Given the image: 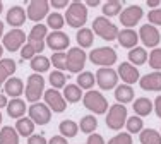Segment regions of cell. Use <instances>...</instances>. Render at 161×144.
Listing matches in <instances>:
<instances>
[{
  "label": "cell",
  "instance_id": "1",
  "mask_svg": "<svg viewBox=\"0 0 161 144\" xmlns=\"http://www.w3.org/2000/svg\"><path fill=\"white\" fill-rule=\"evenodd\" d=\"M65 22H67L70 28L75 29H82L84 24L87 21V7L84 5L82 2L75 0V2H70V5L67 7V14H65Z\"/></svg>",
  "mask_w": 161,
  "mask_h": 144
},
{
  "label": "cell",
  "instance_id": "2",
  "mask_svg": "<svg viewBox=\"0 0 161 144\" xmlns=\"http://www.w3.org/2000/svg\"><path fill=\"white\" fill-rule=\"evenodd\" d=\"M26 100L31 103H38L40 98L45 94V79L41 74H31L26 81Z\"/></svg>",
  "mask_w": 161,
  "mask_h": 144
},
{
  "label": "cell",
  "instance_id": "3",
  "mask_svg": "<svg viewBox=\"0 0 161 144\" xmlns=\"http://www.w3.org/2000/svg\"><path fill=\"white\" fill-rule=\"evenodd\" d=\"M93 29H94V33H96L99 38H103L105 41H113V40H117V36H118L117 26L105 16H99V17L94 19Z\"/></svg>",
  "mask_w": 161,
  "mask_h": 144
},
{
  "label": "cell",
  "instance_id": "4",
  "mask_svg": "<svg viewBox=\"0 0 161 144\" xmlns=\"http://www.w3.org/2000/svg\"><path fill=\"white\" fill-rule=\"evenodd\" d=\"M82 103L89 112H94L96 115H101V113L108 112V101H106V98L99 91H93V89L87 91L82 96Z\"/></svg>",
  "mask_w": 161,
  "mask_h": 144
},
{
  "label": "cell",
  "instance_id": "5",
  "mask_svg": "<svg viewBox=\"0 0 161 144\" xmlns=\"http://www.w3.org/2000/svg\"><path fill=\"white\" fill-rule=\"evenodd\" d=\"M89 60L94 65H99V67H112L117 62V52L112 47H99L91 50Z\"/></svg>",
  "mask_w": 161,
  "mask_h": 144
},
{
  "label": "cell",
  "instance_id": "6",
  "mask_svg": "<svg viewBox=\"0 0 161 144\" xmlns=\"http://www.w3.org/2000/svg\"><path fill=\"white\" fill-rule=\"evenodd\" d=\"M127 108L120 103H115L110 107V112L106 115V127L112 130H120L127 122Z\"/></svg>",
  "mask_w": 161,
  "mask_h": 144
},
{
  "label": "cell",
  "instance_id": "7",
  "mask_svg": "<svg viewBox=\"0 0 161 144\" xmlns=\"http://www.w3.org/2000/svg\"><path fill=\"white\" fill-rule=\"evenodd\" d=\"M47 36H48V28L45 24H34L29 31V36H28V43L31 45L36 52V55H41V52L45 50V41H47Z\"/></svg>",
  "mask_w": 161,
  "mask_h": 144
},
{
  "label": "cell",
  "instance_id": "8",
  "mask_svg": "<svg viewBox=\"0 0 161 144\" xmlns=\"http://www.w3.org/2000/svg\"><path fill=\"white\" fill-rule=\"evenodd\" d=\"M96 82L103 91H110L117 88L118 82V74L117 70H113L112 67H101L96 70Z\"/></svg>",
  "mask_w": 161,
  "mask_h": 144
},
{
  "label": "cell",
  "instance_id": "9",
  "mask_svg": "<svg viewBox=\"0 0 161 144\" xmlns=\"http://www.w3.org/2000/svg\"><path fill=\"white\" fill-rule=\"evenodd\" d=\"M86 58H87V55L84 53L82 48L74 47L67 52V64H65V67H67V70L74 72V74L80 72L84 69V65H86Z\"/></svg>",
  "mask_w": 161,
  "mask_h": 144
},
{
  "label": "cell",
  "instance_id": "10",
  "mask_svg": "<svg viewBox=\"0 0 161 144\" xmlns=\"http://www.w3.org/2000/svg\"><path fill=\"white\" fill-rule=\"evenodd\" d=\"M29 119L34 122V125H47L52 120V110H50L45 103H33L29 107Z\"/></svg>",
  "mask_w": 161,
  "mask_h": 144
},
{
  "label": "cell",
  "instance_id": "11",
  "mask_svg": "<svg viewBox=\"0 0 161 144\" xmlns=\"http://www.w3.org/2000/svg\"><path fill=\"white\" fill-rule=\"evenodd\" d=\"M48 10H50V2L48 0H31L28 5V17L34 21L36 24H40V21L43 17H48Z\"/></svg>",
  "mask_w": 161,
  "mask_h": 144
},
{
  "label": "cell",
  "instance_id": "12",
  "mask_svg": "<svg viewBox=\"0 0 161 144\" xmlns=\"http://www.w3.org/2000/svg\"><path fill=\"white\" fill-rule=\"evenodd\" d=\"M45 105L55 113H62L67 108V101L64 100V94L58 93V89H47L45 91Z\"/></svg>",
  "mask_w": 161,
  "mask_h": 144
},
{
  "label": "cell",
  "instance_id": "13",
  "mask_svg": "<svg viewBox=\"0 0 161 144\" xmlns=\"http://www.w3.org/2000/svg\"><path fill=\"white\" fill-rule=\"evenodd\" d=\"M26 45V33L22 29H10L3 36V48L9 52H17Z\"/></svg>",
  "mask_w": 161,
  "mask_h": 144
},
{
  "label": "cell",
  "instance_id": "14",
  "mask_svg": "<svg viewBox=\"0 0 161 144\" xmlns=\"http://www.w3.org/2000/svg\"><path fill=\"white\" fill-rule=\"evenodd\" d=\"M139 38H141V41H142L147 48H153V50H154V48L159 45L161 35H159L158 29H156V26H153V24H149V22H147V24L141 26Z\"/></svg>",
  "mask_w": 161,
  "mask_h": 144
},
{
  "label": "cell",
  "instance_id": "15",
  "mask_svg": "<svg viewBox=\"0 0 161 144\" xmlns=\"http://www.w3.org/2000/svg\"><path fill=\"white\" fill-rule=\"evenodd\" d=\"M142 16H144V10L141 5H129L127 9L122 10V14L118 17H120V22L125 28H132L142 19Z\"/></svg>",
  "mask_w": 161,
  "mask_h": 144
},
{
  "label": "cell",
  "instance_id": "16",
  "mask_svg": "<svg viewBox=\"0 0 161 144\" xmlns=\"http://www.w3.org/2000/svg\"><path fill=\"white\" fill-rule=\"evenodd\" d=\"M45 43L57 53V52H64L65 48L70 45V40H69V36L65 35L64 31H53L47 36V41H45Z\"/></svg>",
  "mask_w": 161,
  "mask_h": 144
},
{
  "label": "cell",
  "instance_id": "17",
  "mask_svg": "<svg viewBox=\"0 0 161 144\" xmlns=\"http://www.w3.org/2000/svg\"><path fill=\"white\" fill-rule=\"evenodd\" d=\"M118 72L117 74L122 77V81L125 82V84H134V82H137L141 79V75H139V70H137V67L136 65H132V64H129V62H122L120 65H118Z\"/></svg>",
  "mask_w": 161,
  "mask_h": 144
},
{
  "label": "cell",
  "instance_id": "18",
  "mask_svg": "<svg viewBox=\"0 0 161 144\" xmlns=\"http://www.w3.org/2000/svg\"><path fill=\"white\" fill-rule=\"evenodd\" d=\"M5 21L9 22L12 28H16V29L21 28V26L26 22V10L22 9L21 5H12L9 10H7Z\"/></svg>",
  "mask_w": 161,
  "mask_h": 144
},
{
  "label": "cell",
  "instance_id": "19",
  "mask_svg": "<svg viewBox=\"0 0 161 144\" xmlns=\"http://www.w3.org/2000/svg\"><path fill=\"white\" fill-rule=\"evenodd\" d=\"M139 84L144 91H161V72H151L139 79Z\"/></svg>",
  "mask_w": 161,
  "mask_h": 144
},
{
  "label": "cell",
  "instance_id": "20",
  "mask_svg": "<svg viewBox=\"0 0 161 144\" xmlns=\"http://www.w3.org/2000/svg\"><path fill=\"white\" fill-rule=\"evenodd\" d=\"M118 43L122 45L124 48H136L137 47V41H139V35H137L134 29H122L118 31V36H117Z\"/></svg>",
  "mask_w": 161,
  "mask_h": 144
},
{
  "label": "cell",
  "instance_id": "21",
  "mask_svg": "<svg viewBox=\"0 0 161 144\" xmlns=\"http://www.w3.org/2000/svg\"><path fill=\"white\" fill-rule=\"evenodd\" d=\"M3 89H5L7 96H12V100H14V98H19L24 93V82L19 77H10V79H7V82L3 84Z\"/></svg>",
  "mask_w": 161,
  "mask_h": 144
},
{
  "label": "cell",
  "instance_id": "22",
  "mask_svg": "<svg viewBox=\"0 0 161 144\" xmlns=\"http://www.w3.org/2000/svg\"><path fill=\"white\" fill-rule=\"evenodd\" d=\"M7 113H9L10 119H22L26 113V103L24 100H21V98H14V100L9 101V105H7Z\"/></svg>",
  "mask_w": 161,
  "mask_h": 144
},
{
  "label": "cell",
  "instance_id": "23",
  "mask_svg": "<svg viewBox=\"0 0 161 144\" xmlns=\"http://www.w3.org/2000/svg\"><path fill=\"white\" fill-rule=\"evenodd\" d=\"M16 72V62L12 58H2L0 60V86H3L7 82V79L12 77V74Z\"/></svg>",
  "mask_w": 161,
  "mask_h": 144
},
{
  "label": "cell",
  "instance_id": "24",
  "mask_svg": "<svg viewBox=\"0 0 161 144\" xmlns=\"http://www.w3.org/2000/svg\"><path fill=\"white\" fill-rule=\"evenodd\" d=\"M34 122L29 117H22V119H19L17 122H16V130H17V134H19V137H31L33 136V132H34Z\"/></svg>",
  "mask_w": 161,
  "mask_h": 144
},
{
  "label": "cell",
  "instance_id": "25",
  "mask_svg": "<svg viewBox=\"0 0 161 144\" xmlns=\"http://www.w3.org/2000/svg\"><path fill=\"white\" fill-rule=\"evenodd\" d=\"M115 98L120 105H125V103H130L134 100V89L132 86L129 84H118L115 88Z\"/></svg>",
  "mask_w": 161,
  "mask_h": 144
},
{
  "label": "cell",
  "instance_id": "26",
  "mask_svg": "<svg viewBox=\"0 0 161 144\" xmlns=\"http://www.w3.org/2000/svg\"><path fill=\"white\" fill-rule=\"evenodd\" d=\"M129 64H132V65H142V64L147 62V58H149V55H147V52H146V48L142 47H136V48H132V50L129 52Z\"/></svg>",
  "mask_w": 161,
  "mask_h": 144
},
{
  "label": "cell",
  "instance_id": "27",
  "mask_svg": "<svg viewBox=\"0 0 161 144\" xmlns=\"http://www.w3.org/2000/svg\"><path fill=\"white\" fill-rule=\"evenodd\" d=\"M153 103L149 98H137L134 101V112H136L137 117H147L149 113L153 112Z\"/></svg>",
  "mask_w": 161,
  "mask_h": 144
},
{
  "label": "cell",
  "instance_id": "28",
  "mask_svg": "<svg viewBox=\"0 0 161 144\" xmlns=\"http://www.w3.org/2000/svg\"><path fill=\"white\" fill-rule=\"evenodd\" d=\"M0 144H19V134L14 127H2L0 129Z\"/></svg>",
  "mask_w": 161,
  "mask_h": 144
},
{
  "label": "cell",
  "instance_id": "29",
  "mask_svg": "<svg viewBox=\"0 0 161 144\" xmlns=\"http://www.w3.org/2000/svg\"><path fill=\"white\" fill-rule=\"evenodd\" d=\"M60 134H62V137L65 139H70V137H75L79 132V124H75L74 120H62L60 122Z\"/></svg>",
  "mask_w": 161,
  "mask_h": 144
},
{
  "label": "cell",
  "instance_id": "30",
  "mask_svg": "<svg viewBox=\"0 0 161 144\" xmlns=\"http://www.w3.org/2000/svg\"><path fill=\"white\" fill-rule=\"evenodd\" d=\"M82 98V91L77 84H67L64 88V100L67 103H77Z\"/></svg>",
  "mask_w": 161,
  "mask_h": 144
},
{
  "label": "cell",
  "instance_id": "31",
  "mask_svg": "<svg viewBox=\"0 0 161 144\" xmlns=\"http://www.w3.org/2000/svg\"><path fill=\"white\" fill-rule=\"evenodd\" d=\"M75 40H77V43H79V48H89L94 41L93 29H87V28L79 29L77 35H75Z\"/></svg>",
  "mask_w": 161,
  "mask_h": 144
},
{
  "label": "cell",
  "instance_id": "32",
  "mask_svg": "<svg viewBox=\"0 0 161 144\" xmlns=\"http://www.w3.org/2000/svg\"><path fill=\"white\" fill-rule=\"evenodd\" d=\"M139 139L141 144H161V134L154 129H142Z\"/></svg>",
  "mask_w": 161,
  "mask_h": 144
},
{
  "label": "cell",
  "instance_id": "33",
  "mask_svg": "<svg viewBox=\"0 0 161 144\" xmlns=\"http://www.w3.org/2000/svg\"><path fill=\"white\" fill-rule=\"evenodd\" d=\"M50 58L43 55H36L31 58V69L34 70V74H43V72H47L50 69Z\"/></svg>",
  "mask_w": 161,
  "mask_h": 144
},
{
  "label": "cell",
  "instance_id": "34",
  "mask_svg": "<svg viewBox=\"0 0 161 144\" xmlns=\"http://www.w3.org/2000/svg\"><path fill=\"white\" fill-rule=\"evenodd\" d=\"M96 127H98V120H96V117H94V115H86V117H82V119H80V122H79L80 132L89 134V136L94 134Z\"/></svg>",
  "mask_w": 161,
  "mask_h": 144
},
{
  "label": "cell",
  "instance_id": "35",
  "mask_svg": "<svg viewBox=\"0 0 161 144\" xmlns=\"http://www.w3.org/2000/svg\"><path fill=\"white\" fill-rule=\"evenodd\" d=\"M122 0H108V2H105L103 3V16H108V17H112V16H118V14L122 12Z\"/></svg>",
  "mask_w": 161,
  "mask_h": 144
},
{
  "label": "cell",
  "instance_id": "36",
  "mask_svg": "<svg viewBox=\"0 0 161 144\" xmlns=\"http://www.w3.org/2000/svg\"><path fill=\"white\" fill-rule=\"evenodd\" d=\"M94 81H96V77H94L93 72L86 70V72H80L77 75V86L80 89H87L91 91V88L94 86Z\"/></svg>",
  "mask_w": 161,
  "mask_h": 144
},
{
  "label": "cell",
  "instance_id": "37",
  "mask_svg": "<svg viewBox=\"0 0 161 144\" xmlns=\"http://www.w3.org/2000/svg\"><path fill=\"white\" fill-rule=\"evenodd\" d=\"M64 24H65L64 14H60V12L48 14V17H47V28H52V29H55V31H60V29L64 28Z\"/></svg>",
  "mask_w": 161,
  "mask_h": 144
},
{
  "label": "cell",
  "instance_id": "38",
  "mask_svg": "<svg viewBox=\"0 0 161 144\" xmlns=\"http://www.w3.org/2000/svg\"><path fill=\"white\" fill-rule=\"evenodd\" d=\"M50 84H52V88L53 89H60V88H65V82H67V77H65V74L64 72H60V70H53V72H50Z\"/></svg>",
  "mask_w": 161,
  "mask_h": 144
},
{
  "label": "cell",
  "instance_id": "39",
  "mask_svg": "<svg viewBox=\"0 0 161 144\" xmlns=\"http://www.w3.org/2000/svg\"><path fill=\"white\" fill-rule=\"evenodd\" d=\"M125 125H127L129 134H141V132H142L144 124H142V119H141V117L134 115V117H129V119H127Z\"/></svg>",
  "mask_w": 161,
  "mask_h": 144
},
{
  "label": "cell",
  "instance_id": "40",
  "mask_svg": "<svg viewBox=\"0 0 161 144\" xmlns=\"http://www.w3.org/2000/svg\"><path fill=\"white\" fill-rule=\"evenodd\" d=\"M50 62L53 64V67H55L57 70H67V67H65V64H67V53H64V52H57V53L52 55V60Z\"/></svg>",
  "mask_w": 161,
  "mask_h": 144
},
{
  "label": "cell",
  "instance_id": "41",
  "mask_svg": "<svg viewBox=\"0 0 161 144\" xmlns=\"http://www.w3.org/2000/svg\"><path fill=\"white\" fill-rule=\"evenodd\" d=\"M149 65H151L156 72L161 70V48H154V50L149 53Z\"/></svg>",
  "mask_w": 161,
  "mask_h": 144
},
{
  "label": "cell",
  "instance_id": "42",
  "mask_svg": "<svg viewBox=\"0 0 161 144\" xmlns=\"http://www.w3.org/2000/svg\"><path fill=\"white\" fill-rule=\"evenodd\" d=\"M108 144H132V137L129 132H120V134L113 136L108 141Z\"/></svg>",
  "mask_w": 161,
  "mask_h": 144
},
{
  "label": "cell",
  "instance_id": "43",
  "mask_svg": "<svg viewBox=\"0 0 161 144\" xmlns=\"http://www.w3.org/2000/svg\"><path fill=\"white\" fill-rule=\"evenodd\" d=\"M147 19H149V24H153V26H161V7L149 10Z\"/></svg>",
  "mask_w": 161,
  "mask_h": 144
},
{
  "label": "cell",
  "instance_id": "44",
  "mask_svg": "<svg viewBox=\"0 0 161 144\" xmlns=\"http://www.w3.org/2000/svg\"><path fill=\"white\" fill-rule=\"evenodd\" d=\"M21 57H22L24 60H28V58L31 60L33 57H36V52H34V48H33L29 43H26L24 47L21 48Z\"/></svg>",
  "mask_w": 161,
  "mask_h": 144
},
{
  "label": "cell",
  "instance_id": "45",
  "mask_svg": "<svg viewBox=\"0 0 161 144\" xmlns=\"http://www.w3.org/2000/svg\"><path fill=\"white\" fill-rule=\"evenodd\" d=\"M28 144H48V141L40 134H33L31 137H28Z\"/></svg>",
  "mask_w": 161,
  "mask_h": 144
},
{
  "label": "cell",
  "instance_id": "46",
  "mask_svg": "<svg viewBox=\"0 0 161 144\" xmlns=\"http://www.w3.org/2000/svg\"><path fill=\"white\" fill-rule=\"evenodd\" d=\"M86 144H105V139H103V136H99V134H91L89 137H87Z\"/></svg>",
  "mask_w": 161,
  "mask_h": 144
},
{
  "label": "cell",
  "instance_id": "47",
  "mask_svg": "<svg viewBox=\"0 0 161 144\" xmlns=\"http://www.w3.org/2000/svg\"><path fill=\"white\" fill-rule=\"evenodd\" d=\"M48 144H67V139L62 137V136H53L48 141Z\"/></svg>",
  "mask_w": 161,
  "mask_h": 144
},
{
  "label": "cell",
  "instance_id": "48",
  "mask_svg": "<svg viewBox=\"0 0 161 144\" xmlns=\"http://www.w3.org/2000/svg\"><path fill=\"white\" fill-rule=\"evenodd\" d=\"M50 5H53L55 9H64V7H67V0H52Z\"/></svg>",
  "mask_w": 161,
  "mask_h": 144
},
{
  "label": "cell",
  "instance_id": "49",
  "mask_svg": "<svg viewBox=\"0 0 161 144\" xmlns=\"http://www.w3.org/2000/svg\"><path fill=\"white\" fill-rule=\"evenodd\" d=\"M153 107H154V112H156V115L159 117L161 119V96H158L154 100V105H153Z\"/></svg>",
  "mask_w": 161,
  "mask_h": 144
},
{
  "label": "cell",
  "instance_id": "50",
  "mask_svg": "<svg viewBox=\"0 0 161 144\" xmlns=\"http://www.w3.org/2000/svg\"><path fill=\"white\" fill-rule=\"evenodd\" d=\"M9 101H7V96L5 94H0V108H7Z\"/></svg>",
  "mask_w": 161,
  "mask_h": 144
},
{
  "label": "cell",
  "instance_id": "51",
  "mask_svg": "<svg viewBox=\"0 0 161 144\" xmlns=\"http://www.w3.org/2000/svg\"><path fill=\"white\" fill-rule=\"evenodd\" d=\"M159 2L161 0H147V7H151V9H158V5H159Z\"/></svg>",
  "mask_w": 161,
  "mask_h": 144
},
{
  "label": "cell",
  "instance_id": "52",
  "mask_svg": "<svg viewBox=\"0 0 161 144\" xmlns=\"http://www.w3.org/2000/svg\"><path fill=\"white\" fill-rule=\"evenodd\" d=\"M99 0H86V7H98Z\"/></svg>",
  "mask_w": 161,
  "mask_h": 144
},
{
  "label": "cell",
  "instance_id": "53",
  "mask_svg": "<svg viewBox=\"0 0 161 144\" xmlns=\"http://www.w3.org/2000/svg\"><path fill=\"white\" fill-rule=\"evenodd\" d=\"M2 35H3V22L0 21V38H2Z\"/></svg>",
  "mask_w": 161,
  "mask_h": 144
},
{
  "label": "cell",
  "instance_id": "54",
  "mask_svg": "<svg viewBox=\"0 0 161 144\" xmlns=\"http://www.w3.org/2000/svg\"><path fill=\"white\" fill-rule=\"evenodd\" d=\"M2 53H3V47L0 45V60H2Z\"/></svg>",
  "mask_w": 161,
  "mask_h": 144
},
{
  "label": "cell",
  "instance_id": "55",
  "mask_svg": "<svg viewBox=\"0 0 161 144\" xmlns=\"http://www.w3.org/2000/svg\"><path fill=\"white\" fill-rule=\"evenodd\" d=\"M2 10H3V2H0V14H2Z\"/></svg>",
  "mask_w": 161,
  "mask_h": 144
},
{
  "label": "cell",
  "instance_id": "56",
  "mask_svg": "<svg viewBox=\"0 0 161 144\" xmlns=\"http://www.w3.org/2000/svg\"><path fill=\"white\" fill-rule=\"evenodd\" d=\"M0 125H2V113H0Z\"/></svg>",
  "mask_w": 161,
  "mask_h": 144
}]
</instances>
